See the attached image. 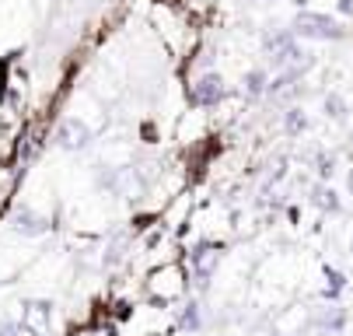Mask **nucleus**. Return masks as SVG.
<instances>
[{
	"instance_id": "obj_23",
	"label": "nucleus",
	"mask_w": 353,
	"mask_h": 336,
	"mask_svg": "<svg viewBox=\"0 0 353 336\" xmlns=\"http://www.w3.org/2000/svg\"><path fill=\"white\" fill-rule=\"evenodd\" d=\"M346 193H350V197H353V168H350V172H346Z\"/></svg>"
},
{
	"instance_id": "obj_20",
	"label": "nucleus",
	"mask_w": 353,
	"mask_h": 336,
	"mask_svg": "<svg viewBox=\"0 0 353 336\" xmlns=\"http://www.w3.org/2000/svg\"><path fill=\"white\" fill-rule=\"evenodd\" d=\"M140 133H143V140H147V144H154V137H158V126H154V123H143V126H140Z\"/></svg>"
},
{
	"instance_id": "obj_10",
	"label": "nucleus",
	"mask_w": 353,
	"mask_h": 336,
	"mask_svg": "<svg viewBox=\"0 0 353 336\" xmlns=\"http://www.w3.org/2000/svg\"><path fill=\"white\" fill-rule=\"evenodd\" d=\"M308 204H312L315 210H322V214H339V210H343V197L336 193L332 186H325V182H315V186H312Z\"/></svg>"
},
{
	"instance_id": "obj_14",
	"label": "nucleus",
	"mask_w": 353,
	"mask_h": 336,
	"mask_svg": "<svg viewBox=\"0 0 353 336\" xmlns=\"http://www.w3.org/2000/svg\"><path fill=\"white\" fill-rule=\"evenodd\" d=\"M308 126H312V119H308V112L301 109V106H290V109L283 112V133H287V137L308 133Z\"/></svg>"
},
{
	"instance_id": "obj_7",
	"label": "nucleus",
	"mask_w": 353,
	"mask_h": 336,
	"mask_svg": "<svg viewBox=\"0 0 353 336\" xmlns=\"http://www.w3.org/2000/svg\"><path fill=\"white\" fill-rule=\"evenodd\" d=\"M21 326L39 333V336H49L53 329V302L46 298H25L21 302Z\"/></svg>"
},
{
	"instance_id": "obj_9",
	"label": "nucleus",
	"mask_w": 353,
	"mask_h": 336,
	"mask_svg": "<svg viewBox=\"0 0 353 336\" xmlns=\"http://www.w3.org/2000/svg\"><path fill=\"white\" fill-rule=\"evenodd\" d=\"M11 228H14L18 235H25V238H39V235L49 231V221H46L42 214H35L32 207H18V210L11 214Z\"/></svg>"
},
{
	"instance_id": "obj_16",
	"label": "nucleus",
	"mask_w": 353,
	"mask_h": 336,
	"mask_svg": "<svg viewBox=\"0 0 353 336\" xmlns=\"http://www.w3.org/2000/svg\"><path fill=\"white\" fill-rule=\"evenodd\" d=\"M123 259H126V235H116L112 242H109V249H105V256H102V266L105 270H116Z\"/></svg>"
},
{
	"instance_id": "obj_6",
	"label": "nucleus",
	"mask_w": 353,
	"mask_h": 336,
	"mask_svg": "<svg viewBox=\"0 0 353 336\" xmlns=\"http://www.w3.org/2000/svg\"><path fill=\"white\" fill-rule=\"evenodd\" d=\"M53 140H57V148H60V151L77 155V151H84L88 144H91V126H88L84 119H77V116H67V119L57 123Z\"/></svg>"
},
{
	"instance_id": "obj_18",
	"label": "nucleus",
	"mask_w": 353,
	"mask_h": 336,
	"mask_svg": "<svg viewBox=\"0 0 353 336\" xmlns=\"http://www.w3.org/2000/svg\"><path fill=\"white\" fill-rule=\"evenodd\" d=\"M161 238H165V228H161V224H154V228H150V231L143 235V249H147V253H154V249L161 246Z\"/></svg>"
},
{
	"instance_id": "obj_15",
	"label": "nucleus",
	"mask_w": 353,
	"mask_h": 336,
	"mask_svg": "<svg viewBox=\"0 0 353 336\" xmlns=\"http://www.w3.org/2000/svg\"><path fill=\"white\" fill-rule=\"evenodd\" d=\"M322 112L329 116V119H346V112H350V106H346V99H343V95L339 91H329L325 95V99H322Z\"/></svg>"
},
{
	"instance_id": "obj_21",
	"label": "nucleus",
	"mask_w": 353,
	"mask_h": 336,
	"mask_svg": "<svg viewBox=\"0 0 353 336\" xmlns=\"http://www.w3.org/2000/svg\"><path fill=\"white\" fill-rule=\"evenodd\" d=\"M336 8H339L343 18H353V0H336Z\"/></svg>"
},
{
	"instance_id": "obj_22",
	"label": "nucleus",
	"mask_w": 353,
	"mask_h": 336,
	"mask_svg": "<svg viewBox=\"0 0 353 336\" xmlns=\"http://www.w3.org/2000/svg\"><path fill=\"white\" fill-rule=\"evenodd\" d=\"M290 4H294L297 11H308V4H312V0H290Z\"/></svg>"
},
{
	"instance_id": "obj_4",
	"label": "nucleus",
	"mask_w": 353,
	"mask_h": 336,
	"mask_svg": "<svg viewBox=\"0 0 353 336\" xmlns=\"http://www.w3.org/2000/svg\"><path fill=\"white\" fill-rule=\"evenodd\" d=\"M263 50H266L270 63L280 67V70H287L290 63H297V60L308 57L294 28H273V32H266V35H263Z\"/></svg>"
},
{
	"instance_id": "obj_11",
	"label": "nucleus",
	"mask_w": 353,
	"mask_h": 336,
	"mask_svg": "<svg viewBox=\"0 0 353 336\" xmlns=\"http://www.w3.org/2000/svg\"><path fill=\"white\" fill-rule=\"evenodd\" d=\"M175 329H182V333H199V329H203V305H199V302H185L175 312Z\"/></svg>"
},
{
	"instance_id": "obj_5",
	"label": "nucleus",
	"mask_w": 353,
	"mask_h": 336,
	"mask_svg": "<svg viewBox=\"0 0 353 336\" xmlns=\"http://www.w3.org/2000/svg\"><path fill=\"white\" fill-rule=\"evenodd\" d=\"M224 99H228V84H224V77L217 70L196 74L189 81V102H192V109H217Z\"/></svg>"
},
{
	"instance_id": "obj_13",
	"label": "nucleus",
	"mask_w": 353,
	"mask_h": 336,
	"mask_svg": "<svg viewBox=\"0 0 353 336\" xmlns=\"http://www.w3.org/2000/svg\"><path fill=\"white\" fill-rule=\"evenodd\" d=\"M241 91H245V99H263V95L270 91V74L263 70V67H252L248 74H245V81H241Z\"/></svg>"
},
{
	"instance_id": "obj_12",
	"label": "nucleus",
	"mask_w": 353,
	"mask_h": 336,
	"mask_svg": "<svg viewBox=\"0 0 353 336\" xmlns=\"http://www.w3.org/2000/svg\"><path fill=\"white\" fill-rule=\"evenodd\" d=\"M322 273H325L329 287H325V291H319V298H322V302H329V305H339L343 287H346V273H343V270H336L332 263H325V266H322Z\"/></svg>"
},
{
	"instance_id": "obj_2",
	"label": "nucleus",
	"mask_w": 353,
	"mask_h": 336,
	"mask_svg": "<svg viewBox=\"0 0 353 336\" xmlns=\"http://www.w3.org/2000/svg\"><path fill=\"white\" fill-rule=\"evenodd\" d=\"M290 28L297 32V39H312V42H339V39H346V25L339 18L325 14V11H297Z\"/></svg>"
},
{
	"instance_id": "obj_3",
	"label": "nucleus",
	"mask_w": 353,
	"mask_h": 336,
	"mask_svg": "<svg viewBox=\"0 0 353 336\" xmlns=\"http://www.w3.org/2000/svg\"><path fill=\"white\" fill-rule=\"evenodd\" d=\"M224 256V246L214 242V238H199V242L192 246L189 253V266H192V287L199 295H207L210 291V284H214V270Z\"/></svg>"
},
{
	"instance_id": "obj_1",
	"label": "nucleus",
	"mask_w": 353,
	"mask_h": 336,
	"mask_svg": "<svg viewBox=\"0 0 353 336\" xmlns=\"http://www.w3.org/2000/svg\"><path fill=\"white\" fill-rule=\"evenodd\" d=\"M189 287V273L179 263H161L147 273V302L154 308H168L175 305Z\"/></svg>"
},
{
	"instance_id": "obj_8",
	"label": "nucleus",
	"mask_w": 353,
	"mask_h": 336,
	"mask_svg": "<svg viewBox=\"0 0 353 336\" xmlns=\"http://www.w3.org/2000/svg\"><path fill=\"white\" fill-rule=\"evenodd\" d=\"M346 322H350V312H346L343 305H325V308H319L315 319H312L315 333H322V336H339V333L346 329Z\"/></svg>"
},
{
	"instance_id": "obj_19",
	"label": "nucleus",
	"mask_w": 353,
	"mask_h": 336,
	"mask_svg": "<svg viewBox=\"0 0 353 336\" xmlns=\"http://www.w3.org/2000/svg\"><path fill=\"white\" fill-rule=\"evenodd\" d=\"M0 336H39V333L25 329L21 322H0Z\"/></svg>"
},
{
	"instance_id": "obj_17",
	"label": "nucleus",
	"mask_w": 353,
	"mask_h": 336,
	"mask_svg": "<svg viewBox=\"0 0 353 336\" xmlns=\"http://www.w3.org/2000/svg\"><path fill=\"white\" fill-rule=\"evenodd\" d=\"M312 165H315V175H319L322 182H329V179L336 175V158L325 155V151H319V155L312 158Z\"/></svg>"
}]
</instances>
